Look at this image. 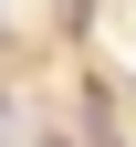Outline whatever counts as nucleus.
<instances>
[{"label": "nucleus", "mask_w": 136, "mask_h": 147, "mask_svg": "<svg viewBox=\"0 0 136 147\" xmlns=\"http://www.w3.org/2000/svg\"><path fill=\"white\" fill-rule=\"evenodd\" d=\"M42 147H73V137H42Z\"/></svg>", "instance_id": "nucleus-2"}, {"label": "nucleus", "mask_w": 136, "mask_h": 147, "mask_svg": "<svg viewBox=\"0 0 136 147\" xmlns=\"http://www.w3.org/2000/svg\"><path fill=\"white\" fill-rule=\"evenodd\" d=\"M0 137H11V105H0Z\"/></svg>", "instance_id": "nucleus-1"}]
</instances>
